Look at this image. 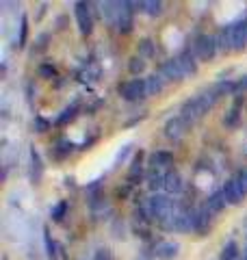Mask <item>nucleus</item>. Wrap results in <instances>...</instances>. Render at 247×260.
Segmentation results:
<instances>
[{"instance_id":"obj_1","label":"nucleus","mask_w":247,"mask_h":260,"mask_svg":"<svg viewBox=\"0 0 247 260\" xmlns=\"http://www.w3.org/2000/svg\"><path fill=\"white\" fill-rule=\"evenodd\" d=\"M219 98L221 95L215 91V89H210V91L191 98V100H187L182 107H180V117H182L189 126H195L202 117L208 115V111L219 102Z\"/></svg>"},{"instance_id":"obj_2","label":"nucleus","mask_w":247,"mask_h":260,"mask_svg":"<svg viewBox=\"0 0 247 260\" xmlns=\"http://www.w3.org/2000/svg\"><path fill=\"white\" fill-rule=\"evenodd\" d=\"M171 210H174V200H169V195L154 193L152 198L147 200V213H150V217L156 219L161 225L169 219Z\"/></svg>"},{"instance_id":"obj_3","label":"nucleus","mask_w":247,"mask_h":260,"mask_svg":"<svg viewBox=\"0 0 247 260\" xmlns=\"http://www.w3.org/2000/svg\"><path fill=\"white\" fill-rule=\"evenodd\" d=\"M74 18H76L80 35L89 37L94 32V9L91 3H74Z\"/></svg>"},{"instance_id":"obj_4","label":"nucleus","mask_w":247,"mask_h":260,"mask_svg":"<svg viewBox=\"0 0 247 260\" xmlns=\"http://www.w3.org/2000/svg\"><path fill=\"white\" fill-rule=\"evenodd\" d=\"M119 95L126 102H139V100H143V98L147 95V83H145V78H133V80H128V83L119 85Z\"/></svg>"},{"instance_id":"obj_5","label":"nucleus","mask_w":247,"mask_h":260,"mask_svg":"<svg viewBox=\"0 0 247 260\" xmlns=\"http://www.w3.org/2000/svg\"><path fill=\"white\" fill-rule=\"evenodd\" d=\"M193 52L200 61H212L215 54L219 52L217 50V39L212 35H200L193 44Z\"/></svg>"},{"instance_id":"obj_6","label":"nucleus","mask_w":247,"mask_h":260,"mask_svg":"<svg viewBox=\"0 0 247 260\" xmlns=\"http://www.w3.org/2000/svg\"><path fill=\"white\" fill-rule=\"evenodd\" d=\"M117 30L123 32V35H128L130 30L135 26V3H128V0H123L119 3V15H117Z\"/></svg>"},{"instance_id":"obj_7","label":"nucleus","mask_w":247,"mask_h":260,"mask_svg":"<svg viewBox=\"0 0 247 260\" xmlns=\"http://www.w3.org/2000/svg\"><path fill=\"white\" fill-rule=\"evenodd\" d=\"M189 128H191V126H189L180 115L169 117L167 121H165V137H167L169 141H180V139H182V137L187 135Z\"/></svg>"},{"instance_id":"obj_8","label":"nucleus","mask_w":247,"mask_h":260,"mask_svg":"<svg viewBox=\"0 0 247 260\" xmlns=\"http://www.w3.org/2000/svg\"><path fill=\"white\" fill-rule=\"evenodd\" d=\"M230 32H232V48L236 52L245 50L247 46V20H238L230 24Z\"/></svg>"},{"instance_id":"obj_9","label":"nucleus","mask_w":247,"mask_h":260,"mask_svg":"<svg viewBox=\"0 0 247 260\" xmlns=\"http://www.w3.org/2000/svg\"><path fill=\"white\" fill-rule=\"evenodd\" d=\"M221 193H224L228 206H238L243 202V198H245V193L241 191V186L236 184L234 178H232V180H228L224 186H221Z\"/></svg>"},{"instance_id":"obj_10","label":"nucleus","mask_w":247,"mask_h":260,"mask_svg":"<svg viewBox=\"0 0 247 260\" xmlns=\"http://www.w3.org/2000/svg\"><path fill=\"white\" fill-rule=\"evenodd\" d=\"M176 59H178V65H180V70H182L184 76H195L197 74V56H195L193 50L180 52Z\"/></svg>"},{"instance_id":"obj_11","label":"nucleus","mask_w":247,"mask_h":260,"mask_svg":"<svg viewBox=\"0 0 247 260\" xmlns=\"http://www.w3.org/2000/svg\"><path fill=\"white\" fill-rule=\"evenodd\" d=\"M178 251H180V245L176 241H163V243L156 245L154 254H156L159 260H174L178 256Z\"/></svg>"},{"instance_id":"obj_12","label":"nucleus","mask_w":247,"mask_h":260,"mask_svg":"<svg viewBox=\"0 0 247 260\" xmlns=\"http://www.w3.org/2000/svg\"><path fill=\"white\" fill-rule=\"evenodd\" d=\"M161 76L165 80H182L184 74H182V70H180V65H178V59H167L163 65H161Z\"/></svg>"},{"instance_id":"obj_13","label":"nucleus","mask_w":247,"mask_h":260,"mask_svg":"<svg viewBox=\"0 0 247 260\" xmlns=\"http://www.w3.org/2000/svg\"><path fill=\"white\" fill-rule=\"evenodd\" d=\"M150 165L154 169H167V167L174 165V154L167 152V150H156L150 156Z\"/></svg>"},{"instance_id":"obj_14","label":"nucleus","mask_w":247,"mask_h":260,"mask_svg":"<svg viewBox=\"0 0 247 260\" xmlns=\"http://www.w3.org/2000/svg\"><path fill=\"white\" fill-rule=\"evenodd\" d=\"M182 189H184V182H182V176H180L178 172H167L165 174V191H167L169 195L182 193Z\"/></svg>"},{"instance_id":"obj_15","label":"nucleus","mask_w":247,"mask_h":260,"mask_svg":"<svg viewBox=\"0 0 247 260\" xmlns=\"http://www.w3.org/2000/svg\"><path fill=\"white\" fill-rule=\"evenodd\" d=\"M215 39H217V50H219V52L228 54V52H232V50H234V48H232V32H230V24L217 32V37H215Z\"/></svg>"},{"instance_id":"obj_16","label":"nucleus","mask_w":247,"mask_h":260,"mask_svg":"<svg viewBox=\"0 0 247 260\" xmlns=\"http://www.w3.org/2000/svg\"><path fill=\"white\" fill-rule=\"evenodd\" d=\"M30 178L35 184H39L41 178H44V162H41V156L35 148L30 150Z\"/></svg>"},{"instance_id":"obj_17","label":"nucleus","mask_w":247,"mask_h":260,"mask_svg":"<svg viewBox=\"0 0 247 260\" xmlns=\"http://www.w3.org/2000/svg\"><path fill=\"white\" fill-rule=\"evenodd\" d=\"M163 3L161 0H147V3H135V11H141L150 18H156V15L163 13Z\"/></svg>"},{"instance_id":"obj_18","label":"nucleus","mask_w":247,"mask_h":260,"mask_svg":"<svg viewBox=\"0 0 247 260\" xmlns=\"http://www.w3.org/2000/svg\"><path fill=\"white\" fill-rule=\"evenodd\" d=\"M210 215H212V210H210L208 206H202V208H197V210H195L193 230H195V232H204L206 228H208V223H210Z\"/></svg>"},{"instance_id":"obj_19","label":"nucleus","mask_w":247,"mask_h":260,"mask_svg":"<svg viewBox=\"0 0 247 260\" xmlns=\"http://www.w3.org/2000/svg\"><path fill=\"white\" fill-rule=\"evenodd\" d=\"M137 54L143 56V59H152V56L156 54V44L152 42L150 37L139 39V44H137Z\"/></svg>"},{"instance_id":"obj_20","label":"nucleus","mask_w":247,"mask_h":260,"mask_svg":"<svg viewBox=\"0 0 247 260\" xmlns=\"http://www.w3.org/2000/svg\"><path fill=\"white\" fill-rule=\"evenodd\" d=\"M145 83H147V95H159L165 89V78L161 74H150L145 78Z\"/></svg>"},{"instance_id":"obj_21","label":"nucleus","mask_w":247,"mask_h":260,"mask_svg":"<svg viewBox=\"0 0 247 260\" xmlns=\"http://www.w3.org/2000/svg\"><path fill=\"white\" fill-rule=\"evenodd\" d=\"M224 126L230 128V130L241 126V109H238V104H234V107L224 115Z\"/></svg>"},{"instance_id":"obj_22","label":"nucleus","mask_w":247,"mask_h":260,"mask_svg":"<svg viewBox=\"0 0 247 260\" xmlns=\"http://www.w3.org/2000/svg\"><path fill=\"white\" fill-rule=\"evenodd\" d=\"M206 206H208L212 213H221L226 206H228V202H226V198H224V193L221 191H217V193H212L210 198H208V202H206Z\"/></svg>"},{"instance_id":"obj_23","label":"nucleus","mask_w":247,"mask_h":260,"mask_svg":"<svg viewBox=\"0 0 247 260\" xmlns=\"http://www.w3.org/2000/svg\"><path fill=\"white\" fill-rule=\"evenodd\" d=\"M145 68H147V61L143 59V56H139V54H135L133 59L128 61V72L133 76H141L143 72H145Z\"/></svg>"},{"instance_id":"obj_24","label":"nucleus","mask_w":247,"mask_h":260,"mask_svg":"<svg viewBox=\"0 0 247 260\" xmlns=\"http://www.w3.org/2000/svg\"><path fill=\"white\" fill-rule=\"evenodd\" d=\"M68 210H70V204H68V202H65V200L56 202V204L52 206V210H50L52 221H54V223H61V221H63V217L68 215Z\"/></svg>"},{"instance_id":"obj_25","label":"nucleus","mask_w":247,"mask_h":260,"mask_svg":"<svg viewBox=\"0 0 247 260\" xmlns=\"http://www.w3.org/2000/svg\"><path fill=\"white\" fill-rule=\"evenodd\" d=\"M147 186L150 191H159V189H165V174H161V169H154L147 178Z\"/></svg>"},{"instance_id":"obj_26","label":"nucleus","mask_w":247,"mask_h":260,"mask_svg":"<svg viewBox=\"0 0 247 260\" xmlns=\"http://www.w3.org/2000/svg\"><path fill=\"white\" fill-rule=\"evenodd\" d=\"M238 245L234 241H228L224 245V251H221V260H238Z\"/></svg>"},{"instance_id":"obj_27","label":"nucleus","mask_w":247,"mask_h":260,"mask_svg":"<svg viewBox=\"0 0 247 260\" xmlns=\"http://www.w3.org/2000/svg\"><path fill=\"white\" fill-rule=\"evenodd\" d=\"M76 113H78V104H72V107H68L59 117H56V126H65L68 121H72L74 117H76Z\"/></svg>"},{"instance_id":"obj_28","label":"nucleus","mask_w":247,"mask_h":260,"mask_svg":"<svg viewBox=\"0 0 247 260\" xmlns=\"http://www.w3.org/2000/svg\"><path fill=\"white\" fill-rule=\"evenodd\" d=\"M37 74L41 76V78H56V74H59V72H56V68L52 63H41L39 68H37Z\"/></svg>"},{"instance_id":"obj_29","label":"nucleus","mask_w":247,"mask_h":260,"mask_svg":"<svg viewBox=\"0 0 247 260\" xmlns=\"http://www.w3.org/2000/svg\"><path fill=\"white\" fill-rule=\"evenodd\" d=\"M26 37H28V18L22 15L20 18V39H18V48L26 46Z\"/></svg>"},{"instance_id":"obj_30","label":"nucleus","mask_w":247,"mask_h":260,"mask_svg":"<svg viewBox=\"0 0 247 260\" xmlns=\"http://www.w3.org/2000/svg\"><path fill=\"white\" fill-rule=\"evenodd\" d=\"M54 150H56V156H61V158H63V156H68V154L74 150V143L68 141V139H61L59 143H56V148H54Z\"/></svg>"},{"instance_id":"obj_31","label":"nucleus","mask_w":247,"mask_h":260,"mask_svg":"<svg viewBox=\"0 0 247 260\" xmlns=\"http://www.w3.org/2000/svg\"><path fill=\"white\" fill-rule=\"evenodd\" d=\"M94 260H115V258H113V251L109 247H100L94 254Z\"/></svg>"},{"instance_id":"obj_32","label":"nucleus","mask_w":247,"mask_h":260,"mask_svg":"<svg viewBox=\"0 0 247 260\" xmlns=\"http://www.w3.org/2000/svg\"><path fill=\"white\" fill-rule=\"evenodd\" d=\"M50 121H48V119H44V117H41V115H37L35 117V130H37V133H46V130H50Z\"/></svg>"},{"instance_id":"obj_33","label":"nucleus","mask_w":247,"mask_h":260,"mask_svg":"<svg viewBox=\"0 0 247 260\" xmlns=\"http://www.w3.org/2000/svg\"><path fill=\"white\" fill-rule=\"evenodd\" d=\"M44 239H46V249H48V258H50V260H56V251H54V243L50 241V234H48V230H44Z\"/></svg>"},{"instance_id":"obj_34","label":"nucleus","mask_w":247,"mask_h":260,"mask_svg":"<svg viewBox=\"0 0 247 260\" xmlns=\"http://www.w3.org/2000/svg\"><path fill=\"white\" fill-rule=\"evenodd\" d=\"M234 180H236V184H238V186H241V191L247 195V169H243V172H238V176L234 178Z\"/></svg>"},{"instance_id":"obj_35","label":"nucleus","mask_w":247,"mask_h":260,"mask_svg":"<svg viewBox=\"0 0 247 260\" xmlns=\"http://www.w3.org/2000/svg\"><path fill=\"white\" fill-rule=\"evenodd\" d=\"M48 39H50V35H46V32H44V35H39V39H37V50H46V42H48Z\"/></svg>"},{"instance_id":"obj_36","label":"nucleus","mask_w":247,"mask_h":260,"mask_svg":"<svg viewBox=\"0 0 247 260\" xmlns=\"http://www.w3.org/2000/svg\"><path fill=\"white\" fill-rule=\"evenodd\" d=\"M128 152H130V145H123V150H119V154H117V160H119V158H123V156H126Z\"/></svg>"},{"instance_id":"obj_37","label":"nucleus","mask_w":247,"mask_h":260,"mask_svg":"<svg viewBox=\"0 0 247 260\" xmlns=\"http://www.w3.org/2000/svg\"><path fill=\"white\" fill-rule=\"evenodd\" d=\"M243 260H247V249H245V251H243Z\"/></svg>"}]
</instances>
